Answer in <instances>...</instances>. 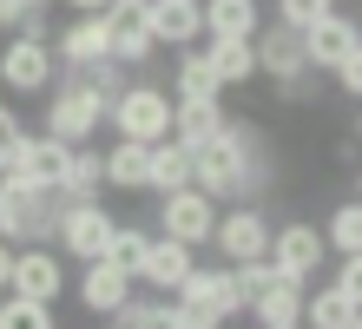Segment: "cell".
Segmentation results:
<instances>
[{
  "label": "cell",
  "instance_id": "6da1fadb",
  "mask_svg": "<svg viewBox=\"0 0 362 329\" xmlns=\"http://www.w3.org/2000/svg\"><path fill=\"white\" fill-rule=\"evenodd\" d=\"M191 185L211 191L224 204V197H238V204H257L264 185H270V145H264V132L257 125H218L211 139L191 145Z\"/></svg>",
  "mask_w": 362,
  "mask_h": 329
},
{
  "label": "cell",
  "instance_id": "7a4b0ae2",
  "mask_svg": "<svg viewBox=\"0 0 362 329\" xmlns=\"http://www.w3.org/2000/svg\"><path fill=\"white\" fill-rule=\"evenodd\" d=\"M172 303H178L185 329H224L230 316H244V296H238V283H230V263H224V270L191 263V277L172 290Z\"/></svg>",
  "mask_w": 362,
  "mask_h": 329
},
{
  "label": "cell",
  "instance_id": "3957f363",
  "mask_svg": "<svg viewBox=\"0 0 362 329\" xmlns=\"http://www.w3.org/2000/svg\"><path fill=\"white\" fill-rule=\"evenodd\" d=\"M53 224H59V191L0 178V237L7 244H53Z\"/></svg>",
  "mask_w": 362,
  "mask_h": 329
},
{
  "label": "cell",
  "instance_id": "277c9868",
  "mask_svg": "<svg viewBox=\"0 0 362 329\" xmlns=\"http://www.w3.org/2000/svg\"><path fill=\"white\" fill-rule=\"evenodd\" d=\"M105 125L119 132V139H139V145H152L172 132V93L152 79H125V93L119 99H105Z\"/></svg>",
  "mask_w": 362,
  "mask_h": 329
},
{
  "label": "cell",
  "instance_id": "5b68a950",
  "mask_svg": "<svg viewBox=\"0 0 362 329\" xmlns=\"http://www.w3.org/2000/svg\"><path fill=\"white\" fill-rule=\"evenodd\" d=\"M250 53H257V73H270L284 99H310V73L316 66L303 59V40H296L284 20H270V27L250 33Z\"/></svg>",
  "mask_w": 362,
  "mask_h": 329
},
{
  "label": "cell",
  "instance_id": "8992f818",
  "mask_svg": "<svg viewBox=\"0 0 362 329\" xmlns=\"http://www.w3.org/2000/svg\"><path fill=\"white\" fill-rule=\"evenodd\" d=\"M112 224L119 217L99 204V197H79V204H66L59 197V224H53V250L59 257H105V237H112Z\"/></svg>",
  "mask_w": 362,
  "mask_h": 329
},
{
  "label": "cell",
  "instance_id": "52a82bcc",
  "mask_svg": "<svg viewBox=\"0 0 362 329\" xmlns=\"http://www.w3.org/2000/svg\"><path fill=\"white\" fill-rule=\"evenodd\" d=\"M99 125H105V99L73 73V79L47 99V132H53V139H66V145H86Z\"/></svg>",
  "mask_w": 362,
  "mask_h": 329
},
{
  "label": "cell",
  "instance_id": "ba28073f",
  "mask_svg": "<svg viewBox=\"0 0 362 329\" xmlns=\"http://www.w3.org/2000/svg\"><path fill=\"white\" fill-rule=\"evenodd\" d=\"M0 86L7 93H47L53 86V33H7V47H0Z\"/></svg>",
  "mask_w": 362,
  "mask_h": 329
},
{
  "label": "cell",
  "instance_id": "9c48e42d",
  "mask_svg": "<svg viewBox=\"0 0 362 329\" xmlns=\"http://www.w3.org/2000/svg\"><path fill=\"white\" fill-rule=\"evenodd\" d=\"M264 263H270L276 277H296V283H310V277L329 263V244H323V231H316V224L290 217L284 231H270V250H264Z\"/></svg>",
  "mask_w": 362,
  "mask_h": 329
},
{
  "label": "cell",
  "instance_id": "30bf717a",
  "mask_svg": "<svg viewBox=\"0 0 362 329\" xmlns=\"http://www.w3.org/2000/svg\"><path fill=\"white\" fill-rule=\"evenodd\" d=\"M211 224H218V197L198 191V185H178V191H165L158 197V231L165 237H178V244H211Z\"/></svg>",
  "mask_w": 362,
  "mask_h": 329
},
{
  "label": "cell",
  "instance_id": "8fae6325",
  "mask_svg": "<svg viewBox=\"0 0 362 329\" xmlns=\"http://www.w3.org/2000/svg\"><path fill=\"white\" fill-rule=\"evenodd\" d=\"M7 290L33 296V303H59V296H66V257H59L53 244H13Z\"/></svg>",
  "mask_w": 362,
  "mask_h": 329
},
{
  "label": "cell",
  "instance_id": "7c38bea8",
  "mask_svg": "<svg viewBox=\"0 0 362 329\" xmlns=\"http://www.w3.org/2000/svg\"><path fill=\"white\" fill-rule=\"evenodd\" d=\"M211 244H218L230 263H250L270 250V217L257 204H238V211H218V224H211Z\"/></svg>",
  "mask_w": 362,
  "mask_h": 329
},
{
  "label": "cell",
  "instance_id": "4fadbf2b",
  "mask_svg": "<svg viewBox=\"0 0 362 329\" xmlns=\"http://www.w3.org/2000/svg\"><path fill=\"white\" fill-rule=\"evenodd\" d=\"M296 40H303V59L316 66V73H329L336 59H356V53H362V27H356L349 13H336V7L316 20V27H303Z\"/></svg>",
  "mask_w": 362,
  "mask_h": 329
},
{
  "label": "cell",
  "instance_id": "5bb4252c",
  "mask_svg": "<svg viewBox=\"0 0 362 329\" xmlns=\"http://www.w3.org/2000/svg\"><path fill=\"white\" fill-rule=\"evenodd\" d=\"M112 53V40H105V20L99 13H73L66 27L53 33V66H66V73H79V66H93Z\"/></svg>",
  "mask_w": 362,
  "mask_h": 329
},
{
  "label": "cell",
  "instance_id": "9a60e30c",
  "mask_svg": "<svg viewBox=\"0 0 362 329\" xmlns=\"http://www.w3.org/2000/svg\"><path fill=\"white\" fill-rule=\"evenodd\" d=\"M145 27H152L158 47H198L204 40V13H198V0H145Z\"/></svg>",
  "mask_w": 362,
  "mask_h": 329
},
{
  "label": "cell",
  "instance_id": "2e32d148",
  "mask_svg": "<svg viewBox=\"0 0 362 329\" xmlns=\"http://www.w3.org/2000/svg\"><path fill=\"white\" fill-rule=\"evenodd\" d=\"M125 296H132V270H119L112 257H93L86 270H79V303H86L93 316H119Z\"/></svg>",
  "mask_w": 362,
  "mask_h": 329
},
{
  "label": "cell",
  "instance_id": "e0dca14e",
  "mask_svg": "<svg viewBox=\"0 0 362 329\" xmlns=\"http://www.w3.org/2000/svg\"><path fill=\"white\" fill-rule=\"evenodd\" d=\"M191 263H198V250H191V244H178V237H152V244H145V257H139V283H152V290H165V296H172L178 290V283L191 277Z\"/></svg>",
  "mask_w": 362,
  "mask_h": 329
},
{
  "label": "cell",
  "instance_id": "ac0fdd59",
  "mask_svg": "<svg viewBox=\"0 0 362 329\" xmlns=\"http://www.w3.org/2000/svg\"><path fill=\"white\" fill-rule=\"evenodd\" d=\"M244 316H257V329H276V323H296V316H303V283H296V277H264L257 283V290H250L244 296Z\"/></svg>",
  "mask_w": 362,
  "mask_h": 329
},
{
  "label": "cell",
  "instance_id": "d6986e66",
  "mask_svg": "<svg viewBox=\"0 0 362 329\" xmlns=\"http://www.w3.org/2000/svg\"><path fill=\"white\" fill-rule=\"evenodd\" d=\"M178 185H191V145L165 132V139L145 145V191L165 197V191H178Z\"/></svg>",
  "mask_w": 362,
  "mask_h": 329
},
{
  "label": "cell",
  "instance_id": "ffe728a7",
  "mask_svg": "<svg viewBox=\"0 0 362 329\" xmlns=\"http://www.w3.org/2000/svg\"><path fill=\"white\" fill-rule=\"evenodd\" d=\"M303 329H362V296L336 290V283H323V290H303V316H296Z\"/></svg>",
  "mask_w": 362,
  "mask_h": 329
},
{
  "label": "cell",
  "instance_id": "44dd1931",
  "mask_svg": "<svg viewBox=\"0 0 362 329\" xmlns=\"http://www.w3.org/2000/svg\"><path fill=\"white\" fill-rule=\"evenodd\" d=\"M204 59H211V73H218L224 93H230V86H250V79H257L250 33H218V40H204Z\"/></svg>",
  "mask_w": 362,
  "mask_h": 329
},
{
  "label": "cell",
  "instance_id": "7402d4cb",
  "mask_svg": "<svg viewBox=\"0 0 362 329\" xmlns=\"http://www.w3.org/2000/svg\"><path fill=\"white\" fill-rule=\"evenodd\" d=\"M172 99H224V86H218V73H211V59H204V40L178 53V73H172Z\"/></svg>",
  "mask_w": 362,
  "mask_h": 329
},
{
  "label": "cell",
  "instance_id": "603a6c76",
  "mask_svg": "<svg viewBox=\"0 0 362 329\" xmlns=\"http://www.w3.org/2000/svg\"><path fill=\"white\" fill-rule=\"evenodd\" d=\"M198 13H204V40H218V33H257L264 27L257 0H198Z\"/></svg>",
  "mask_w": 362,
  "mask_h": 329
},
{
  "label": "cell",
  "instance_id": "cb8c5ba5",
  "mask_svg": "<svg viewBox=\"0 0 362 329\" xmlns=\"http://www.w3.org/2000/svg\"><path fill=\"white\" fill-rule=\"evenodd\" d=\"M224 125V99H172V139L198 145Z\"/></svg>",
  "mask_w": 362,
  "mask_h": 329
},
{
  "label": "cell",
  "instance_id": "d4e9b609",
  "mask_svg": "<svg viewBox=\"0 0 362 329\" xmlns=\"http://www.w3.org/2000/svg\"><path fill=\"white\" fill-rule=\"evenodd\" d=\"M99 191H105V165H99V151H93V139H86V145H73V158H66L59 197H66V204H79V197H99Z\"/></svg>",
  "mask_w": 362,
  "mask_h": 329
},
{
  "label": "cell",
  "instance_id": "484cf974",
  "mask_svg": "<svg viewBox=\"0 0 362 329\" xmlns=\"http://www.w3.org/2000/svg\"><path fill=\"white\" fill-rule=\"evenodd\" d=\"M105 185L112 191H145V145L139 139H112V151H99Z\"/></svg>",
  "mask_w": 362,
  "mask_h": 329
},
{
  "label": "cell",
  "instance_id": "4316f807",
  "mask_svg": "<svg viewBox=\"0 0 362 329\" xmlns=\"http://www.w3.org/2000/svg\"><path fill=\"white\" fill-rule=\"evenodd\" d=\"M119 323H125V329H185L178 303L165 296V290H158V296H139V290H132V296H125V310H119Z\"/></svg>",
  "mask_w": 362,
  "mask_h": 329
},
{
  "label": "cell",
  "instance_id": "83f0119b",
  "mask_svg": "<svg viewBox=\"0 0 362 329\" xmlns=\"http://www.w3.org/2000/svg\"><path fill=\"white\" fill-rule=\"evenodd\" d=\"M0 329H59L53 303H33L20 290H0Z\"/></svg>",
  "mask_w": 362,
  "mask_h": 329
},
{
  "label": "cell",
  "instance_id": "f1b7e54d",
  "mask_svg": "<svg viewBox=\"0 0 362 329\" xmlns=\"http://www.w3.org/2000/svg\"><path fill=\"white\" fill-rule=\"evenodd\" d=\"M323 244H329V257H356V250H362V204H356V197L329 211V224H323Z\"/></svg>",
  "mask_w": 362,
  "mask_h": 329
},
{
  "label": "cell",
  "instance_id": "f546056e",
  "mask_svg": "<svg viewBox=\"0 0 362 329\" xmlns=\"http://www.w3.org/2000/svg\"><path fill=\"white\" fill-rule=\"evenodd\" d=\"M145 244H152V237H145L139 224H112V237H105V257H112L119 270H132V283H139V257H145Z\"/></svg>",
  "mask_w": 362,
  "mask_h": 329
},
{
  "label": "cell",
  "instance_id": "4dcf8cb0",
  "mask_svg": "<svg viewBox=\"0 0 362 329\" xmlns=\"http://www.w3.org/2000/svg\"><path fill=\"white\" fill-rule=\"evenodd\" d=\"M0 33H53L47 0H0Z\"/></svg>",
  "mask_w": 362,
  "mask_h": 329
},
{
  "label": "cell",
  "instance_id": "1f68e13d",
  "mask_svg": "<svg viewBox=\"0 0 362 329\" xmlns=\"http://www.w3.org/2000/svg\"><path fill=\"white\" fill-rule=\"evenodd\" d=\"M79 79H86L99 99H119V93H125V79H132V66H119L112 53H105V59H93V66H79Z\"/></svg>",
  "mask_w": 362,
  "mask_h": 329
},
{
  "label": "cell",
  "instance_id": "d6a6232c",
  "mask_svg": "<svg viewBox=\"0 0 362 329\" xmlns=\"http://www.w3.org/2000/svg\"><path fill=\"white\" fill-rule=\"evenodd\" d=\"M329 7H336V0H276V20H284L290 33H303V27H316Z\"/></svg>",
  "mask_w": 362,
  "mask_h": 329
},
{
  "label": "cell",
  "instance_id": "836d02e7",
  "mask_svg": "<svg viewBox=\"0 0 362 329\" xmlns=\"http://www.w3.org/2000/svg\"><path fill=\"white\" fill-rule=\"evenodd\" d=\"M329 283H336V290H349V296H362V250L356 257H336V277Z\"/></svg>",
  "mask_w": 362,
  "mask_h": 329
},
{
  "label": "cell",
  "instance_id": "e575fe53",
  "mask_svg": "<svg viewBox=\"0 0 362 329\" xmlns=\"http://www.w3.org/2000/svg\"><path fill=\"white\" fill-rule=\"evenodd\" d=\"M329 73H336V86H343V93H349V99L362 93V53H356V59H336V66H329Z\"/></svg>",
  "mask_w": 362,
  "mask_h": 329
},
{
  "label": "cell",
  "instance_id": "d590c367",
  "mask_svg": "<svg viewBox=\"0 0 362 329\" xmlns=\"http://www.w3.org/2000/svg\"><path fill=\"white\" fill-rule=\"evenodd\" d=\"M20 132H27V125H20V112H13V105H0V151H7Z\"/></svg>",
  "mask_w": 362,
  "mask_h": 329
},
{
  "label": "cell",
  "instance_id": "8d00e7d4",
  "mask_svg": "<svg viewBox=\"0 0 362 329\" xmlns=\"http://www.w3.org/2000/svg\"><path fill=\"white\" fill-rule=\"evenodd\" d=\"M7 277H13V244L0 237V290H7Z\"/></svg>",
  "mask_w": 362,
  "mask_h": 329
},
{
  "label": "cell",
  "instance_id": "74e56055",
  "mask_svg": "<svg viewBox=\"0 0 362 329\" xmlns=\"http://www.w3.org/2000/svg\"><path fill=\"white\" fill-rule=\"evenodd\" d=\"M66 7H73V13H99L105 0H66Z\"/></svg>",
  "mask_w": 362,
  "mask_h": 329
},
{
  "label": "cell",
  "instance_id": "f35d334b",
  "mask_svg": "<svg viewBox=\"0 0 362 329\" xmlns=\"http://www.w3.org/2000/svg\"><path fill=\"white\" fill-rule=\"evenodd\" d=\"M276 329H303V323H276Z\"/></svg>",
  "mask_w": 362,
  "mask_h": 329
},
{
  "label": "cell",
  "instance_id": "ab89813d",
  "mask_svg": "<svg viewBox=\"0 0 362 329\" xmlns=\"http://www.w3.org/2000/svg\"><path fill=\"white\" fill-rule=\"evenodd\" d=\"M112 329H125V323H112Z\"/></svg>",
  "mask_w": 362,
  "mask_h": 329
}]
</instances>
